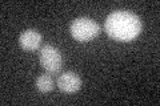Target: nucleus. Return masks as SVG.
<instances>
[{
    "label": "nucleus",
    "mask_w": 160,
    "mask_h": 106,
    "mask_svg": "<svg viewBox=\"0 0 160 106\" xmlns=\"http://www.w3.org/2000/svg\"><path fill=\"white\" fill-rule=\"evenodd\" d=\"M104 27L112 40L127 43L139 36L143 24L138 15L128 11H116L108 15Z\"/></svg>",
    "instance_id": "obj_1"
},
{
    "label": "nucleus",
    "mask_w": 160,
    "mask_h": 106,
    "mask_svg": "<svg viewBox=\"0 0 160 106\" xmlns=\"http://www.w3.org/2000/svg\"><path fill=\"white\" fill-rule=\"evenodd\" d=\"M69 32L75 40L80 43H87L93 40L100 33V25L89 17H78L72 21Z\"/></svg>",
    "instance_id": "obj_2"
},
{
    "label": "nucleus",
    "mask_w": 160,
    "mask_h": 106,
    "mask_svg": "<svg viewBox=\"0 0 160 106\" xmlns=\"http://www.w3.org/2000/svg\"><path fill=\"white\" fill-rule=\"evenodd\" d=\"M39 62L48 74H58L63 68V57L53 45H44L39 50Z\"/></svg>",
    "instance_id": "obj_3"
},
{
    "label": "nucleus",
    "mask_w": 160,
    "mask_h": 106,
    "mask_svg": "<svg viewBox=\"0 0 160 106\" xmlns=\"http://www.w3.org/2000/svg\"><path fill=\"white\" fill-rule=\"evenodd\" d=\"M82 78L73 72H64L59 76L58 86L63 93H76L82 88Z\"/></svg>",
    "instance_id": "obj_4"
},
{
    "label": "nucleus",
    "mask_w": 160,
    "mask_h": 106,
    "mask_svg": "<svg viewBox=\"0 0 160 106\" xmlns=\"http://www.w3.org/2000/svg\"><path fill=\"white\" fill-rule=\"evenodd\" d=\"M42 39H43L42 35L36 29H26V31H23L22 35H20L19 44L24 50L33 52V50H38L40 48Z\"/></svg>",
    "instance_id": "obj_5"
},
{
    "label": "nucleus",
    "mask_w": 160,
    "mask_h": 106,
    "mask_svg": "<svg viewBox=\"0 0 160 106\" xmlns=\"http://www.w3.org/2000/svg\"><path fill=\"white\" fill-rule=\"evenodd\" d=\"M35 85H36V89L42 93H49L52 92L53 88H55V84H53V80L51 77V74H42L39 76L35 81Z\"/></svg>",
    "instance_id": "obj_6"
}]
</instances>
